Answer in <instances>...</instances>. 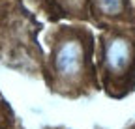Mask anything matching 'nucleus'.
<instances>
[{"label": "nucleus", "mask_w": 135, "mask_h": 129, "mask_svg": "<svg viewBox=\"0 0 135 129\" xmlns=\"http://www.w3.org/2000/svg\"><path fill=\"white\" fill-rule=\"evenodd\" d=\"M45 80L51 92L62 97H83L99 88L94 64V34L84 26H56L45 36Z\"/></svg>", "instance_id": "nucleus-1"}, {"label": "nucleus", "mask_w": 135, "mask_h": 129, "mask_svg": "<svg viewBox=\"0 0 135 129\" xmlns=\"http://www.w3.org/2000/svg\"><path fill=\"white\" fill-rule=\"evenodd\" d=\"M96 69L109 97L122 99L135 90V28L105 26L96 47Z\"/></svg>", "instance_id": "nucleus-2"}, {"label": "nucleus", "mask_w": 135, "mask_h": 129, "mask_svg": "<svg viewBox=\"0 0 135 129\" xmlns=\"http://www.w3.org/2000/svg\"><path fill=\"white\" fill-rule=\"evenodd\" d=\"M92 13L99 23L111 24H122L131 21L129 4L128 0H90Z\"/></svg>", "instance_id": "nucleus-3"}, {"label": "nucleus", "mask_w": 135, "mask_h": 129, "mask_svg": "<svg viewBox=\"0 0 135 129\" xmlns=\"http://www.w3.org/2000/svg\"><path fill=\"white\" fill-rule=\"evenodd\" d=\"M128 129H135V122H133V123H131V125H129Z\"/></svg>", "instance_id": "nucleus-4"}]
</instances>
